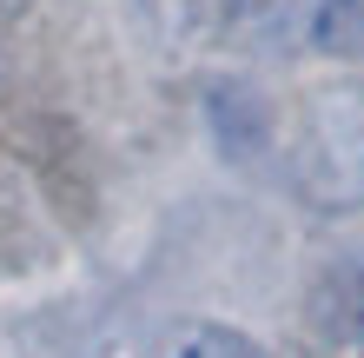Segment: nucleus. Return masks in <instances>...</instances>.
<instances>
[{"label": "nucleus", "mask_w": 364, "mask_h": 358, "mask_svg": "<svg viewBox=\"0 0 364 358\" xmlns=\"http://www.w3.org/2000/svg\"><path fill=\"white\" fill-rule=\"evenodd\" d=\"M311 47L331 60H364V0H318Z\"/></svg>", "instance_id": "2"}, {"label": "nucleus", "mask_w": 364, "mask_h": 358, "mask_svg": "<svg viewBox=\"0 0 364 358\" xmlns=\"http://www.w3.org/2000/svg\"><path fill=\"white\" fill-rule=\"evenodd\" d=\"M166 358H265V352H259V339H245L232 325H186Z\"/></svg>", "instance_id": "3"}, {"label": "nucleus", "mask_w": 364, "mask_h": 358, "mask_svg": "<svg viewBox=\"0 0 364 358\" xmlns=\"http://www.w3.org/2000/svg\"><path fill=\"white\" fill-rule=\"evenodd\" d=\"M291 186L318 213L364 206V87L338 80L305 93L291 126Z\"/></svg>", "instance_id": "1"}]
</instances>
